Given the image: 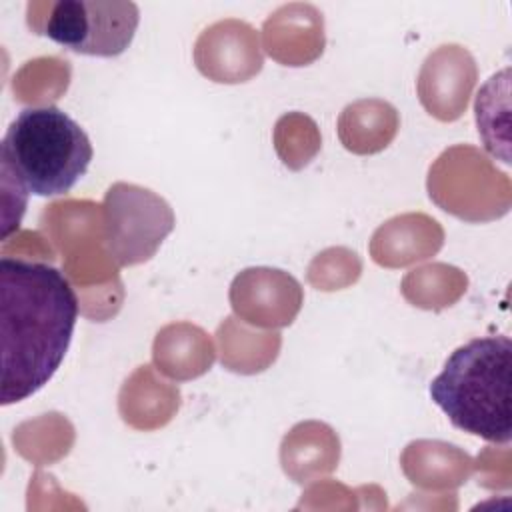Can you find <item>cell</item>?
<instances>
[{"mask_svg":"<svg viewBox=\"0 0 512 512\" xmlns=\"http://www.w3.org/2000/svg\"><path fill=\"white\" fill-rule=\"evenodd\" d=\"M40 20L28 26L56 44L86 56L112 58L122 54L138 28L140 10L134 2L58 0L42 6Z\"/></svg>","mask_w":512,"mask_h":512,"instance_id":"4","label":"cell"},{"mask_svg":"<svg viewBox=\"0 0 512 512\" xmlns=\"http://www.w3.org/2000/svg\"><path fill=\"white\" fill-rule=\"evenodd\" d=\"M510 372L508 336L472 338L448 356L428 392L462 432L492 444H508L512 438Z\"/></svg>","mask_w":512,"mask_h":512,"instance_id":"3","label":"cell"},{"mask_svg":"<svg viewBox=\"0 0 512 512\" xmlns=\"http://www.w3.org/2000/svg\"><path fill=\"white\" fill-rule=\"evenodd\" d=\"M78 320V296L64 272L24 258L0 260V402L36 394L60 368Z\"/></svg>","mask_w":512,"mask_h":512,"instance_id":"1","label":"cell"},{"mask_svg":"<svg viewBox=\"0 0 512 512\" xmlns=\"http://www.w3.org/2000/svg\"><path fill=\"white\" fill-rule=\"evenodd\" d=\"M2 188L26 196H62L86 174L94 150L84 128L56 106L24 108L2 138Z\"/></svg>","mask_w":512,"mask_h":512,"instance_id":"2","label":"cell"},{"mask_svg":"<svg viewBox=\"0 0 512 512\" xmlns=\"http://www.w3.org/2000/svg\"><path fill=\"white\" fill-rule=\"evenodd\" d=\"M104 214L132 222L130 226L106 232L108 250L120 266L148 260L174 228L170 206L150 190L132 184H114L108 190Z\"/></svg>","mask_w":512,"mask_h":512,"instance_id":"5","label":"cell"}]
</instances>
